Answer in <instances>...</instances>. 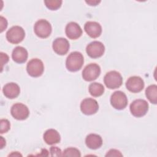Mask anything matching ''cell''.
Masks as SVG:
<instances>
[{
	"label": "cell",
	"instance_id": "obj_1",
	"mask_svg": "<svg viewBox=\"0 0 157 157\" xmlns=\"http://www.w3.org/2000/svg\"><path fill=\"white\" fill-rule=\"evenodd\" d=\"M84 63L83 55L78 52H71L66 58V67L69 71L76 72L79 71Z\"/></svg>",
	"mask_w": 157,
	"mask_h": 157
},
{
	"label": "cell",
	"instance_id": "obj_2",
	"mask_svg": "<svg viewBox=\"0 0 157 157\" xmlns=\"http://www.w3.org/2000/svg\"><path fill=\"white\" fill-rule=\"evenodd\" d=\"M104 82L109 89H116L121 86L123 83V77L120 72L111 71L105 74L104 77Z\"/></svg>",
	"mask_w": 157,
	"mask_h": 157
},
{
	"label": "cell",
	"instance_id": "obj_3",
	"mask_svg": "<svg viewBox=\"0 0 157 157\" xmlns=\"http://www.w3.org/2000/svg\"><path fill=\"white\" fill-rule=\"evenodd\" d=\"M148 104L145 100L138 99L131 102L129 109L131 114L139 118L146 115L148 110Z\"/></svg>",
	"mask_w": 157,
	"mask_h": 157
},
{
	"label": "cell",
	"instance_id": "obj_4",
	"mask_svg": "<svg viewBox=\"0 0 157 157\" xmlns=\"http://www.w3.org/2000/svg\"><path fill=\"white\" fill-rule=\"evenodd\" d=\"M52 26L49 21L45 19L37 20L34 26V31L37 36L40 38H47L52 33Z\"/></svg>",
	"mask_w": 157,
	"mask_h": 157
},
{
	"label": "cell",
	"instance_id": "obj_5",
	"mask_svg": "<svg viewBox=\"0 0 157 157\" xmlns=\"http://www.w3.org/2000/svg\"><path fill=\"white\" fill-rule=\"evenodd\" d=\"M25 32L22 27L13 26L6 33L7 40L12 44H17L21 42L25 38Z\"/></svg>",
	"mask_w": 157,
	"mask_h": 157
},
{
	"label": "cell",
	"instance_id": "obj_6",
	"mask_svg": "<svg viewBox=\"0 0 157 157\" xmlns=\"http://www.w3.org/2000/svg\"><path fill=\"white\" fill-rule=\"evenodd\" d=\"M26 71L28 74L31 77H40L42 75L44 71L43 62L38 58L31 59L27 64Z\"/></svg>",
	"mask_w": 157,
	"mask_h": 157
},
{
	"label": "cell",
	"instance_id": "obj_7",
	"mask_svg": "<svg viewBox=\"0 0 157 157\" xmlns=\"http://www.w3.org/2000/svg\"><path fill=\"white\" fill-rule=\"evenodd\" d=\"M101 74V67L96 63H90L86 65L82 71V78L87 82L96 80Z\"/></svg>",
	"mask_w": 157,
	"mask_h": 157
},
{
	"label": "cell",
	"instance_id": "obj_8",
	"mask_svg": "<svg viewBox=\"0 0 157 157\" xmlns=\"http://www.w3.org/2000/svg\"><path fill=\"white\" fill-rule=\"evenodd\" d=\"M110 104L115 109H124L128 105L127 96L123 91H116L111 95Z\"/></svg>",
	"mask_w": 157,
	"mask_h": 157
},
{
	"label": "cell",
	"instance_id": "obj_9",
	"mask_svg": "<svg viewBox=\"0 0 157 157\" xmlns=\"http://www.w3.org/2000/svg\"><path fill=\"white\" fill-rule=\"evenodd\" d=\"M86 52L90 57L98 58L103 55L105 52V47L101 42L95 40L87 45Z\"/></svg>",
	"mask_w": 157,
	"mask_h": 157
},
{
	"label": "cell",
	"instance_id": "obj_10",
	"mask_svg": "<svg viewBox=\"0 0 157 157\" xmlns=\"http://www.w3.org/2000/svg\"><path fill=\"white\" fill-rule=\"evenodd\" d=\"M99 109V104L96 100L93 98H85L80 104L82 112L86 115H91L96 113Z\"/></svg>",
	"mask_w": 157,
	"mask_h": 157
},
{
	"label": "cell",
	"instance_id": "obj_11",
	"mask_svg": "<svg viewBox=\"0 0 157 157\" xmlns=\"http://www.w3.org/2000/svg\"><path fill=\"white\" fill-rule=\"evenodd\" d=\"M10 113L12 116L18 120H24L26 119L29 115L28 107L22 103L14 104L11 107Z\"/></svg>",
	"mask_w": 157,
	"mask_h": 157
},
{
	"label": "cell",
	"instance_id": "obj_12",
	"mask_svg": "<svg viewBox=\"0 0 157 157\" xmlns=\"http://www.w3.org/2000/svg\"><path fill=\"white\" fill-rule=\"evenodd\" d=\"M144 82L143 79L139 76L130 77L126 82V88L132 93H139L144 88Z\"/></svg>",
	"mask_w": 157,
	"mask_h": 157
},
{
	"label": "cell",
	"instance_id": "obj_13",
	"mask_svg": "<svg viewBox=\"0 0 157 157\" xmlns=\"http://www.w3.org/2000/svg\"><path fill=\"white\" fill-rule=\"evenodd\" d=\"M70 45L69 41L64 37L56 38L52 44L53 51L59 55H66L69 50Z\"/></svg>",
	"mask_w": 157,
	"mask_h": 157
},
{
	"label": "cell",
	"instance_id": "obj_14",
	"mask_svg": "<svg viewBox=\"0 0 157 157\" xmlns=\"http://www.w3.org/2000/svg\"><path fill=\"white\" fill-rule=\"evenodd\" d=\"M65 33L69 39L75 40L82 36V29L78 23L71 21L67 23L66 26Z\"/></svg>",
	"mask_w": 157,
	"mask_h": 157
},
{
	"label": "cell",
	"instance_id": "obj_15",
	"mask_svg": "<svg viewBox=\"0 0 157 157\" xmlns=\"http://www.w3.org/2000/svg\"><path fill=\"white\" fill-rule=\"evenodd\" d=\"M84 29L86 34L91 38H97L102 33V27L96 21H87L84 25Z\"/></svg>",
	"mask_w": 157,
	"mask_h": 157
},
{
	"label": "cell",
	"instance_id": "obj_16",
	"mask_svg": "<svg viewBox=\"0 0 157 157\" xmlns=\"http://www.w3.org/2000/svg\"><path fill=\"white\" fill-rule=\"evenodd\" d=\"M2 92L6 98L9 99H14L19 95L20 88L18 85L16 83L10 82L3 86Z\"/></svg>",
	"mask_w": 157,
	"mask_h": 157
},
{
	"label": "cell",
	"instance_id": "obj_17",
	"mask_svg": "<svg viewBox=\"0 0 157 157\" xmlns=\"http://www.w3.org/2000/svg\"><path fill=\"white\" fill-rule=\"evenodd\" d=\"M28 53L26 49L21 46L16 47L12 51V58L13 60L19 64L26 62L28 59Z\"/></svg>",
	"mask_w": 157,
	"mask_h": 157
},
{
	"label": "cell",
	"instance_id": "obj_18",
	"mask_svg": "<svg viewBox=\"0 0 157 157\" xmlns=\"http://www.w3.org/2000/svg\"><path fill=\"white\" fill-rule=\"evenodd\" d=\"M44 140L48 145H54L59 143L61 137L59 132L54 129H47L43 135Z\"/></svg>",
	"mask_w": 157,
	"mask_h": 157
},
{
	"label": "cell",
	"instance_id": "obj_19",
	"mask_svg": "<svg viewBox=\"0 0 157 157\" xmlns=\"http://www.w3.org/2000/svg\"><path fill=\"white\" fill-rule=\"evenodd\" d=\"M86 146L92 150H96L102 145V137L96 134H90L85 139Z\"/></svg>",
	"mask_w": 157,
	"mask_h": 157
},
{
	"label": "cell",
	"instance_id": "obj_20",
	"mask_svg": "<svg viewBox=\"0 0 157 157\" xmlns=\"http://www.w3.org/2000/svg\"><path fill=\"white\" fill-rule=\"evenodd\" d=\"M88 90L91 96L94 97H99L104 93L105 90L102 84L98 82H93L89 85Z\"/></svg>",
	"mask_w": 157,
	"mask_h": 157
},
{
	"label": "cell",
	"instance_id": "obj_21",
	"mask_svg": "<svg viewBox=\"0 0 157 157\" xmlns=\"http://www.w3.org/2000/svg\"><path fill=\"white\" fill-rule=\"evenodd\" d=\"M145 96L151 103L153 104H156L157 86L155 84L148 86L145 90Z\"/></svg>",
	"mask_w": 157,
	"mask_h": 157
},
{
	"label": "cell",
	"instance_id": "obj_22",
	"mask_svg": "<svg viewBox=\"0 0 157 157\" xmlns=\"http://www.w3.org/2000/svg\"><path fill=\"white\" fill-rule=\"evenodd\" d=\"M63 1L61 0H45L44 3L46 7L52 10H55L58 9L61 4Z\"/></svg>",
	"mask_w": 157,
	"mask_h": 157
},
{
	"label": "cell",
	"instance_id": "obj_23",
	"mask_svg": "<svg viewBox=\"0 0 157 157\" xmlns=\"http://www.w3.org/2000/svg\"><path fill=\"white\" fill-rule=\"evenodd\" d=\"M62 156H80L81 153L80 151L74 147H69L66 148L63 152Z\"/></svg>",
	"mask_w": 157,
	"mask_h": 157
},
{
	"label": "cell",
	"instance_id": "obj_24",
	"mask_svg": "<svg viewBox=\"0 0 157 157\" xmlns=\"http://www.w3.org/2000/svg\"><path fill=\"white\" fill-rule=\"evenodd\" d=\"M10 128V123L7 119L1 120V134L7 132Z\"/></svg>",
	"mask_w": 157,
	"mask_h": 157
},
{
	"label": "cell",
	"instance_id": "obj_25",
	"mask_svg": "<svg viewBox=\"0 0 157 157\" xmlns=\"http://www.w3.org/2000/svg\"><path fill=\"white\" fill-rule=\"evenodd\" d=\"M50 153H51V156H62L61 154V150L57 147L52 146L50 149Z\"/></svg>",
	"mask_w": 157,
	"mask_h": 157
},
{
	"label": "cell",
	"instance_id": "obj_26",
	"mask_svg": "<svg viewBox=\"0 0 157 157\" xmlns=\"http://www.w3.org/2000/svg\"><path fill=\"white\" fill-rule=\"evenodd\" d=\"M105 156H123V155L118 150L110 149L107 151Z\"/></svg>",
	"mask_w": 157,
	"mask_h": 157
},
{
	"label": "cell",
	"instance_id": "obj_27",
	"mask_svg": "<svg viewBox=\"0 0 157 157\" xmlns=\"http://www.w3.org/2000/svg\"><path fill=\"white\" fill-rule=\"evenodd\" d=\"M1 56V71L3 69V66L6 64L8 61H9V56L6 53H4L3 52L0 53Z\"/></svg>",
	"mask_w": 157,
	"mask_h": 157
},
{
	"label": "cell",
	"instance_id": "obj_28",
	"mask_svg": "<svg viewBox=\"0 0 157 157\" xmlns=\"http://www.w3.org/2000/svg\"><path fill=\"white\" fill-rule=\"evenodd\" d=\"M1 32L2 33L5 29H6L7 26V20L4 18L2 16H1Z\"/></svg>",
	"mask_w": 157,
	"mask_h": 157
},
{
	"label": "cell",
	"instance_id": "obj_29",
	"mask_svg": "<svg viewBox=\"0 0 157 157\" xmlns=\"http://www.w3.org/2000/svg\"><path fill=\"white\" fill-rule=\"evenodd\" d=\"M86 3H87L88 4L90 5V6H96L98 5L101 1H93V0H90V1H85Z\"/></svg>",
	"mask_w": 157,
	"mask_h": 157
},
{
	"label": "cell",
	"instance_id": "obj_30",
	"mask_svg": "<svg viewBox=\"0 0 157 157\" xmlns=\"http://www.w3.org/2000/svg\"><path fill=\"white\" fill-rule=\"evenodd\" d=\"M6 145V140L4 139L3 137H1V148H2Z\"/></svg>",
	"mask_w": 157,
	"mask_h": 157
}]
</instances>
